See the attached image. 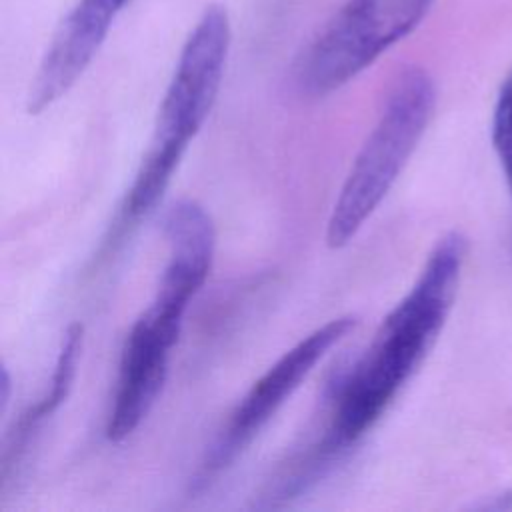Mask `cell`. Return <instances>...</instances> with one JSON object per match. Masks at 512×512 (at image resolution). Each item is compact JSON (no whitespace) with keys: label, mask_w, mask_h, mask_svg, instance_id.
Masks as SVG:
<instances>
[{"label":"cell","mask_w":512,"mask_h":512,"mask_svg":"<svg viewBox=\"0 0 512 512\" xmlns=\"http://www.w3.org/2000/svg\"><path fill=\"white\" fill-rule=\"evenodd\" d=\"M466 242L450 232L436 242L408 294L378 326L366 350L328 382V424L288 460L292 476L314 486L380 420L434 346L452 310Z\"/></svg>","instance_id":"1"},{"label":"cell","mask_w":512,"mask_h":512,"mask_svg":"<svg viewBox=\"0 0 512 512\" xmlns=\"http://www.w3.org/2000/svg\"><path fill=\"white\" fill-rule=\"evenodd\" d=\"M228 48V14L222 6H208L190 32L160 102L150 146L116 216L120 228L130 230L156 208L188 142L198 134L216 102Z\"/></svg>","instance_id":"2"},{"label":"cell","mask_w":512,"mask_h":512,"mask_svg":"<svg viewBox=\"0 0 512 512\" xmlns=\"http://www.w3.org/2000/svg\"><path fill=\"white\" fill-rule=\"evenodd\" d=\"M434 100V82L424 70L408 68L398 76L332 206L330 248L346 246L390 192L432 118Z\"/></svg>","instance_id":"3"},{"label":"cell","mask_w":512,"mask_h":512,"mask_svg":"<svg viewBox=\"0 0 512 512\" xmlns=\"http://www.w3.org/2000/svg\"><path fill=\"white\" fill-rule=\"evenodd\" d=\"M430 6L432 0H348L300 56L298 88L308 96L338 90L408 36Z\"/></svg>","instance_id":"4"},{"label":"cell","mask_w":512,"mask_h":512,"mask_svg":"<svg viewBox=\"0 0 512 512\" xmlns=\"http://www.w3.org/2000/svg\"><path fill=\"white\" fill-rule=\"evenodd\" d=\"M356 326V316H340L318 326L290 350H286L244 394L226 424L216 434L190 480V488L200 492L226 472L238 456L252 444L278 408L292 396L300 382L312 372L322 356L348 336Z\"/></svg>","instance_id":"5"},{"label":"cell","mask_w":512,"mask_h":512,"mask_svg":"<svg viewBox=\"0 0 512 512\" xmlns=\"http://www.w3.org/2000/svg\"><path fill=\"white\" fill-rule=\"evenodd\" d=\"M192 298L188 290L160 282L152 302L126 334L106 422L110 442L128 438L152 410L162 392L170 350L178 342L182 318Z\"/></svg>","instance_id":"6"},{"label":"cell","mask_w":512,"mask_h":512,"mask_svg":"<svg viewBox=\"0 0 512 512\" xmlns=\"http://www.w3.org/2000/svg\"><path fill=\"white\" fill-rule=\"evenodd\" d=\"M132 0H78L60 22L32 78L26 110L40 114L84 74L106 40L116 16Z\"/></svg>","instance_id":"7"},{"label":"cell","mask_w":512,"mask_h":512,"mask_svg":"<svg viewBox=\"0 0 512 512\" xmlns=\"http://www.w3.org/2000/svg\"><path fill=\"white\" fill-rule=\"evenodd\" d=\"M82 340H84V328L82 324H72L64 332V338L60 342V350L54 362V370L50 376V386L46 392L30 404L12 424L2 452V478L14 470V466L20 464L24 458L30 442L34 440L36 432L44 424L46 418H50L68 398L72 390V382L78 368V358L82 352Z\"/></svg>","instance_id":"8"},{"label":"cell","mask_w":512,"mask_h":512,"mask_svg":"<svg viewBox=\"0 0 512 512\" xmlns=\"http://www.w3.org/2000/svg\"><path fill=\"white\" fill-rule=\"evenodd\" d=\"M492 144L512 196V74L504 80L496 98L492 114Z\"/></svg>","instance_id":"9"}]
</instances>
